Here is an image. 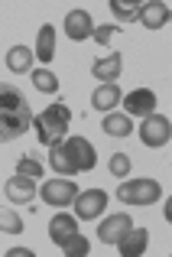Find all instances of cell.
Returning a JSON list of instances; mask_svg holds the SVG:
<instances>
[{
  "label": "cell",
  "mask_w": 172,
  "mask_h": 257,
  "mask_svg": "<svg viewBox=\"0 0 172 257\" xmlns=\"http://www.w3.org/2000/svg\"><path fill=\"white\" fill-rule=\"evenodd\" d=\"M30 124H33V107L23 98V91L0 82V144L23 137Z\"/></svg>",
  "instance_id": "6da1fadb"
},
{
  "label": "cell",
  "mask_w": 172,
  "mask_h": 257,
  "mask_svg": "<svg viewBox=\"0 0 172 257\" xmlns=\"http://www.w3.org/2000/svg\"><path fill=\"white\" fill-rule=\"evenodd\" d=\"M49 163H52V170L59 176L88 173V170H94V163H98V153H94V147L88 144L85 137H68V140H62V144L52 147Z\"/></svg>",
  "instance_id": "7a4b0ae2"
},
{
  "label": "cell",
  "mask_w": 172,
  "mask_h": 257,
  "mask_svg": "<svg viewBox=\"0 0 172 257\" xmlns=\"http://www.w3.org/2000/svg\"><path fill=\"white\" fill-rule=\"evenodd\" d=\"M68 124H72V111H68V104H52V107H46L43 114H36L33 117V127H36V137H39V144H46V147H56L65 140V131H68Z\"/></svg>",
  "instance_id": "3957f363"
},
{
  "label": "cell",
  "mask_w": 172,
  "mask_h": 257,
  "mask_svg": "<svg viewBox=\"0 0 172 257\" xmlns=\"http://www.w3.org/2000/svg\"><path fill=\"white\" fill-rule=\"evenodd\" d=\"M162 195V186L156 179H130L117 186V199L123 205H153Z\"/></svg>",
  "instance_id": "277c9868"
},
{
  "label": "cell",
  "mask_w": 172,
  "mask_h": 257,
  "mask_svg": "<svg viewBox=\"0 0 172 257\" xmlns=\"http://www.w3.org/2000/svg\"><path fill=\"white\" fill-rule=\"evenodd\" d=\"M39 195H43L46 205L65 208V205H72V202H75V195H78V186H75V182H68V176H59V179H52V182H43Z\"/></svg>",
  "instance_id": "5b68a950"
},
{
  "label": "cell",
  "mask_w": 172,
  "mask_h": 257,
  "mask_svg": "<svg viewBox=\"0 0 172 257\" xmlns=\"http://www.w3.org/2000/svg\"><path fill=\"white\" fill-rule=\"evenodd\" d=\"M172 137V124L169 117H162V114H146L140 124V140L146 147H166Z\"/></svg>",
  "instance_id": "8992f818"
},
{
  "label": "cell",
  "mask_w": 172,
  "mask_h": 257,
  "mask_svg": "<svg viewBox=\"0 0 172 257\" xmlns=\"http://www.w3.org/2000/svg\"><path fill=\"white\" fill-rule=\"evenodd\" d=\"M104 208H107V192H104V189H88V192L75 195V212H78L81 221L98 218Z\"/></svg>",
  "instance_id": "52a82bcc"
},
{
  "label": "cell",
  "mask_w": 172,
  "mask_h": 257,
  "mask_svg": "<svg viewBox=\"0 0 172 257\" xmlns=\"http://www.w3.org/2000/svg\"><path fill=\"white\" fill-rule=\"evenodd\" d=\"M4 192L7 199L13 202V205H30L33 199H36V179H30V176H10V179L4 182Z\"/></svg>",
  "instance_id": "ba28073f"
},
{
  "label": "cell",
  "mask_w": 172,
  "mask_h": 257,
  "mask_svg": "<svg viewBox=\"0 0 172 257\" xmlns=\"http://www.w3.org/2000/svg\"><path fill=\"white\" fill-rule=\"evenodd\" d=\"M120 101L127 107V117H146V114L156 111V91L153 88H136V91H130Z\"/></svg>",
  "instance_id": "9c48e42d"
},
{
  "label": "cell",
  "mask_w": 172,
  "mask_h": 257,
  "mask_svg": "<svg viewBox=\"0 0 172 257\" xmlns=\"http://www.w3.org/2000/svg\"><path fill=\"white\" fill-rule=\"evenodd\" d=\"M136 20H140V26H146V30H162V26L169 23V7L162 4V0H146V4L136 7Z\"/></svg>",
  "instance_id": "30bf717a"
},
{
  "label": "cell",
  "mask_w": 172,
  "mask_h": 257,
  "mask_svg": "<svg viewBox=\"0 0 172 257\" xmlns=\"http://www.w3.org/2000/svg\"><path fill=\"white\" fill-rule=\"evenodd\" d=\"M133 228V221H130V215L127 212H117V215H107L104 221H101V228H98V238L104 241V244H117V241L123 238V234Z\"/></svg>",
  "instance_id": "8fae6325"
},
{
  "label": "cell",
  "mask_w": 172,
  "mask_h": 257,
  "mask_svg": "<svg viewBox=\"0 0 172 257\" xmlns=\"http://www.w3.org/2000/svg\"><path fill=\"white\" fill-rule=\"evenodd\" d=\"M91 33H94V23L88 10H72L65 17V36L72 43H85V39H91Z\"/></svg>",
  "instance_id": "7c38bea8"
},
{
  "label": "cell",
  "mask_w": 172,
  "mask_h": 257,
  "mask_svg": "<svg viewBox=\"0 0 172 257\" xmlns=\"http://www.w3.org/2000/svg\"><path fill=\"white\" fill-rule=\"evenodd\" d=\"M78 234V221H75V215H68V212H59L56 218L49 221V238H52V244H68V241Z\"/></svg>",
  "instance_id": "4fadbf2b"
},
{
  "label": "cell",
  "mask_w": 172,
  "mask_h": 257,
  "mask_svg": "<svg viewBox=\"0 0 172 257\" xmlns=\"http://www.w3.org/2000/svg\"><path fill=\"white\" fill-rule=\"evenodd\" d=\"M146 244H149L146 228H130V231L117 241V251H120V257H140V254H146Z\"/></svg>",
  "instance_id": "5bb4252c"
},
{
  "label": "cell",
  "mask_w": 172,
  "mask_h": 257,
  "mask_svg": "<svg viewBox=\"0 0 172 257\" xmlns=\"http://www.w3.org/2000/svg\"><path fill=\"white\" fill-rule=\"evenodd\" d=\"M120 69H123L120 52H107L104 59H98V62L91 65V75L101 78V85H111V82H117V78H120Z\"/></svg>",
  "instance_id": "9a60e30c"
},
{
  "label": "cell",
  "mask_w": 172,
  "mask_h": 257,
  "mask_svg": "<svg viewBox=\"0 0 172 257\" xmlns=\"http://www.w3.org/2000/svg\"><path fill=\"white\" fill-rule=\"evenodd\" d=\"M33 59H36V52H33L30 46H10V52H7V69H10L13 75H26V72H33Z\"/></svg>",
  "instance_id": "2e32d148"
},
{
  "label": "cell",
  "mask_w": 172,
  "mask_h": 257,
  "mask_svg": "<svg viewBox=\"0 0 172 257\" xmlns=\"http://www.w3.org/2000/svg\"><path fill=\"white\" fill-rule=\"evenodd\" d=\"M120 88H117V82L111 85H98L94 88V94H91V107H98V111H114L117 104H120Z\"/></svg>",
  "instance_id": "e0dca14e"
},
{
  "label": "cell",
  "mask_w": 172,
  "mask_h": 257,
  "mask_svg": "<svg viewBox=\"0 0 172 257\" xmlns=\"http://www.w3.org/2000/svg\"><path fill=\"white\" fill-rule=\"evenodd\" d=\"M36 59H43V62H52V56H56V30H52V23L39 26L36 33Z\"/></svg>",
  "instance_id": "ac0fdd59"
},
{
  "label": "cell",
  "mask_w": 172,
  "mask_h": 257,
  "mask_svg": "<svg viewBox=\"0 0 172 257\" xmlns=\"http://www.w3.org/2000/svg\"><path fill=\"white\" fill-rule=\"evenodd\" d=\"M101 131H107L111 137H127L130 131H133V120L127 117V114H107L104 117V127Z\"/></svg>",
  "instance_id": "d6986e66"
},
{
  "label": "cell",
  "mask_w": 172,
  "mask_h": 257,
  "mask_svg": "<svg viewBox=\"0 0 172 257\" xmlns=\"http://www.w3.org/2000/svg\"><path fill=\"white\" fill-rule=\"evenodd\" d=\"M33 85H36V91H43V94H56L59 91V78L52 75L49 69H33Z\"/></svg>",
  "instance_id": "ffe728a7"
},
{
  "label": "cell",
  "mask_w": 172,
  "mask_h": 257,
  "mask_svg": "<svg viewBox=\"0 0 172 257\" xmlns=\"http://www.w3.org/2000/svg\"><path fill=\"white\" fill-rule=\"evenodd\" d=\"M0 231H7V234H20V231H23V218H20L13 208H0Z\"/></svg>",
  "instance_id": "44dd1931"
},
{
  "label": "cell",
  "mask_w": 172,
  "mask_h": 257,
  "mask_svg": "<svg viewBox=\"0 0 172 257\" xmlns=\"http://www.w3.org/2000/svg\"><path fill=\"white\" fill-rule=\"evenodd\" d=\"M111 13L117 23H133L136 20V4H123V0H111Z\"/></svg>",
  "instance_id": "7402d4cb"
},
{
  "label": "cell",
  "mask_w": 172,
  "mask_h": 257,
  "mask_svg": "<svg viewBox=\"0 0 172 257\" xmlns=\"http://www.w3.org/2000/svg\"><path fill=\"white\" fill-rule=\"evenodd\" d=\"M107 170H111V176H117V179H127L130 176V153H114V157L107 160Z\"/></svg>",
  "instance_id": "603a6c76"
},
{
  "label": "cell",
  "mask_w": 172,
  "mask_h": 257,
  "mask_svg": "<svg viewBox=\"0 0 172 257\" xmlns=\"http://www.w3.org/2000/svg\"><path fill=\"white\" fill-rule=\"evenodd\" d=\"M17 173L20 176H30V179H43V163L33 157H20L17 160Z\"/></svg>",
  "instance_id": "cb8c5ba5"
},
{
  "label": "cell",
  "mask_w": 172,
  "mask_h": 257,
  "mask_svg": "<svg viewBox=\"0 0 172 257\" xmlns=\"http://www.w3.org/2000/svg\"><path fill=\"white\" fill-rule=\"evenodd\" d=\"M62 254H65V257H85L88 254V241L81 238V234H75L68 244H62Z\"/></svg>",
  "instance_id": "d4e9b609"
},
{
  "label": "cell",
  "mask_w": 172,
  "mask_h": 257,
  "mask_svg": "<svg viewBox=\"0 0 172 257\" xmlns=\"http://www.w3.org/2000/svg\"><path fill=\"white\" fill-rule=\"evenodd\" d=\"M117 33H120V26H94L91 36L98 39L101 46H107V43H111V36H117Z\"/></svg>",
  "instance_id": "484cf974"
},
{
  "label": "cell",
  "mask_w": 172,
  "mask_h": 257,
  "mask_svg": "<svg viewBox=\"0 0 172 257\" xmlns=\"http://www.w3.org/2000/svg\"><path fill=\"white\" fill-rule=\"evenodd\" d=\"M7 254L10 257H36V251H30V247H10Z\"/></svg>",
  "instance_id": "4316f807"
}]
</instances>
